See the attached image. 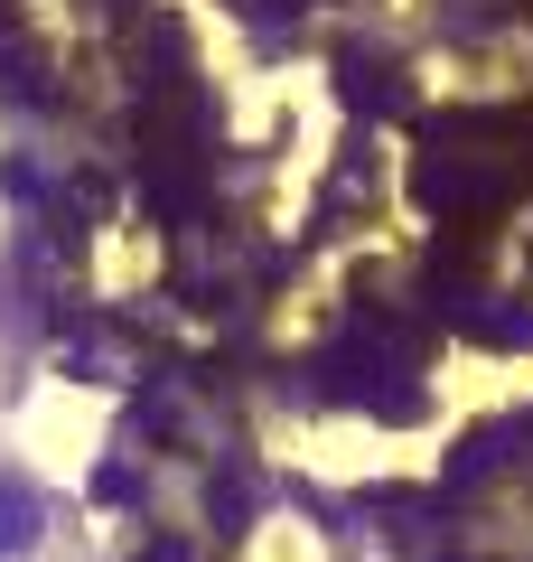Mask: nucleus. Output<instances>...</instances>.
<instances>
[{
  "instance_id": "obj_1",
  "label": "nucleus",
  "mask_w": 533,
  "mask_h": 562,
  "mask_svg": "<svg viewBox=\"0 0 533 562\" xmlns=\"http://www.w3.org/2000/svg\"><path fill=\"white\" fill-rule=\"evenodd\" d=\"M0 94H47V57H38V38L20 29L10 0H0Z\"/></svg>"
},
{
  "instance_id": "obj_2",
  "label": "nucleus",
  "mask_w": 533,
  "mask_h": 562,
  "mask_svg": "<svg viewBox=\"0 0 533 562\" xmlns=\"http://www.w3.org/2000/svg\"><path fill=\"white\" fill-rule=\"evenodd\" d=\"M47 535V497L29 479H10V469H0V553H29V543Z\"/></svg>"
}]
</instances>
